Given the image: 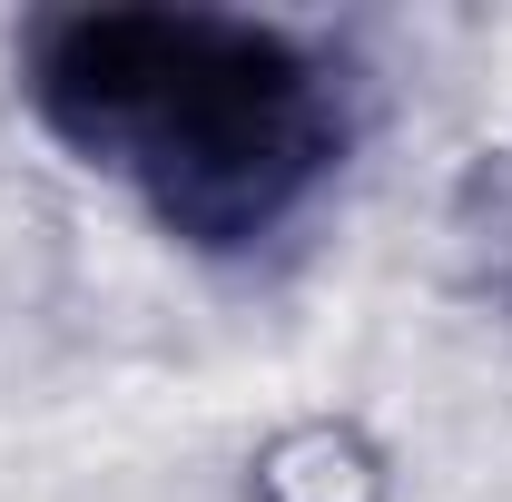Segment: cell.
I'll return each mask as SVG.
<instances>
[{
	"label": "cell",
	"mask_w": 512,
	"mask_h": 502,
	"mask_svg": "<svg viewBox=\"0 0 512 502\" xmlns=\"http://www.w3.org/2000/svg\"><path fill=\"white\" fill-rule=\"evenodd\" d=\"M30 109L197 256L286 237L355 138L345 69L237 10H60L30 30Z\"/></svg>",
	"instance_id": "1"
},
{
	"label": "cell",
	"mask_w": 512,
	"mask_h": 502,
	"mask_svg": "<svg viewBox=\"0 0 512 502\" xmlns=\"http://www.w3.org/2000/svg\"><path fill=\"white\" fill-rule=\"evenodd\" d=\"M444 237H453V276H463V296L493 306V315H512V138H503V148H483V158L463 168Z\"/></svg>",
	"instance_id": "2"
},
{
	"label": "cell",
	"mask_w": 512,
	"mask_h": 502,
	"mask_svg": "<svg viewBox=\"0 0 512 502\" xmlns=\"http://www.w3.org/2000/svg\"><path fill=\"white\" fill-rule=\"evenodd\" d=\"M247 502H384V463L345 424H296L256 453Z\"/></svg>",
	"instance_id": "3"
}]
</instances>
